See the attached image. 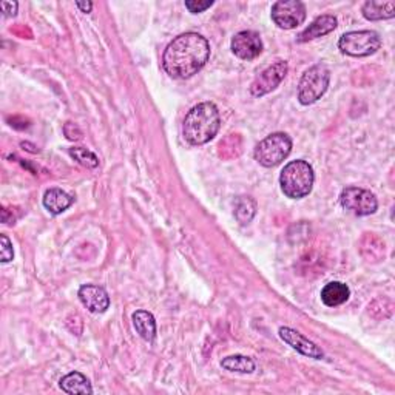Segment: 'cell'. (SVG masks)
<instances>
[{"label": "cell", "mask_w": 395, "mask_h": 395, "mask_svg": "<svg viewBox=\"0 0 395 395\" xmlns=\"http://www.w3.org/2000/svg\"><path fill=\"white\" fill-rule=\"evenodd\" d=\"M292 151V139L291 136L286 133H272L268 138H264L258 146L255 147L254 156L258 162L263 167H277L284 159L291 155Z\"/></svg>", "instance_id": "obj_4"}, {"label": "cell", "mask_w": 395, "mask_h": 395, "mask_svg": "<svg viewBox=\"0 0 395 395\" xmlns=\"http://www.w3.org/2000/svg\"><path fill=\"white\" fill-rule=\"evenodd\" d=\"M18 8H19L18 2H2V11H4V16L6 18L16 16Z\"/></svg>", "instance_id": "obj_25"}, {"label": "cell", "mask_w": 395, "mask_h": 395, "mask_svg": "<svg viewBox=\"0 0 395 395\" xmlns=\"http://www.w3.org/2000/svg\"><path fill=\"white\" fill-rule=\"evenodd\" d=\"M331 71L324 65H314L303 74L298 83V101L301 105H312L328 91Z\"/></svg>", "instance_id": "obj_5"}, {"label": "cell", "mask_w": 395, "mask_h": 395, "mask_svg": "<svg viewBox=\"0 0 395 395\" xmlns=\"http://www.w3.org/2000/svg\"><path fill=\"white\" fill-rule=\"evenodd\" d=\"M306 6L300 0H279L272 6V20L283 29H293L306 20Z\"/></svg>", "instance_id": "obj_8"}, {"label": "cell", "mask_w": 395, "mask_h": 395, "mask_svg": "<svg viewBox=\"0 0 395 395\" xmlns=\"http://www.w3.org/2000/svg\"><path fill=\"white\" fill-rule=\"evenodd\" d=\"M256 214V204L249 196H240L237 202H235V218L238 219L241 224H249L252 221Z\"/></svg>", "instance_id": "obj_20"}, {"label": "cell", "mask_w": 395, "mask_h": 395, "mask_svg": "<svg viewBox=\"0 0 395 395\" xmlns=\"http://www.w3.org/2000/svg\"><path fill=\"white\" fill-rule=\"evenodd\" d=\"M382 47V39L375 32H349L340 37L338 48L343 55L352 57H368Z\"/></svg>", "instance_id": "obj_6"}, {"label": "cell", "mask_w": 395, "mask_h": 395, "mask_svg": "<svg viewBox=\"0 0 395 395\" xmlns=\"http://www.w3.org/2000/svg\"><path fill=\"white\" fill-rule=\"evenodd\" d=\"M221 366L226 370L238 372V374H252L255 370V361L246 355H230L221 361Z\"/></svg>", "instance_id": "obj_19"}, {"label": "cell", "mask_w": 395, "mask_h": 395, "mask_svg": "<svg viewBox=\"0 0 395 395\" xmlns=\"http://www.w3.org/2000/svg\"><path fill=\"white\" fill-rule=\"evenodd\" d=\"M0 241H2V263H8L13 260L14 250H13V242L6 235H0Z\"/></svg>", "instance_id": "obj_22"}, {"label": "cell", "mask_w": 395, "mask_h": 395, "mask_svg": "<svg viewBox=\"0 0 395 395\" xmlns=\"http://www.w3.org/2000/svg\"><path fill=\"white\" fill-rule=\"evenodd\" d=\"M279 338L287 343L291 347H293L296 352H300L301 355H306L309 359L314 360H323L324 352L318 347L315 343H312L309 338H306L303 333L298 331H295L292 328H281L278 331Z\"/></svg>", "instance_id": "obj_11"}, {"label": "cell", "mask_w": 395, "mask_h": 395, "mask_svg": "<svg viewBox=\"0 0 395 395\" xmlns=\"http://www.w3.org/2000/svg\"><path fill=\"white\" fill-rule=\"evenodd\" d=\"M337 24H338V20L337 18H333L331 16V14H324V16H320V18H317L312 24H310L305 32H303L300 36H298V41L300 43H305V42H309V41H314V39H318V37H321V36H326V34H329L332 33L333 29L337 28Z\"/></svg>", "instance_id": "obj_13"}, {"label": "cell", "mask_w": 395, "mask_h": 395, "mask_svg": "<svg viewBox=\"0 0 395 395\" xmlns=\"http://www.w3.org/2000/svg\"><path fill=\"white\" fill-rule=\"evenodd\" d=\"M76 6L82 11V13H90L91 8H93V4L91 2H78L76 4Z\"/></svg>", "instance_id": "obj_26"}, {"label": "cell", "mask_w": 395, "mask_h": 395, "mask_svg": "<svg viewBox=\"0 0 395 395\" xmlns=\"http://www.w3.org/2000/svg\"><path fill=\"white\" fill-rule=\"evenodd\" d=\"M133 326L139 337L146 341H153L156 337V321L155 317L147 310H136L132 317Z\"/></svg>", "instance_id": "obj_17"}, {"label": "cell", "mask_w": 395, "mask_h": 395, "mask_svg": "<svg viewBox=\"0 0 395 395\" xmlns=\"http://www.w3.org/2000/svg\"><path fill=\"white\" fill-rule=\"evenodd\" d=\"M361 13L364 19L368 20H387L395 16V4L394 2H374L368 0L363 5Z\"/></svg>", "instance_id": "obj_18"}, {"label": "cell", "mask_w": 395, "mask_h": 395, "mask_svg": "<svg viewBox=\"0 0 395 395\" xmlns=\"http://www.w3.org/2000/svg\"><path fill=\"white\" fill-rule=\"evenodd\" d=\"M287 71H289V65L287 62H284V60H279V62H275L273 65L268 67L264 71L258 74L255 81L252 82V85H250V93H252L255 97H261L270 93V91L275 90L279 83L284 81Z\"/></svg>", "instance_id": "obj_9"}, {"label": "cell", "mask_w": 395, "mask_h": 395, "mask_svg": "<svg viewBox=\"0 0 395 395\" xmlns=\"http://www.w3.org/2000/svg\"><path fill=\"white\" fill-rule=\"evenodd\" d=\"M340 204L346 212L355 216H368L375 214L378 209L375 195L360 187H346L340 195Z\"/></svg>", "instance_id": "obj_7"}, {"label": "cell", "mask_w": 395, "mask_h": 395, "mask_svg": "<svg viewBox=\"0 0 395 395\" xmlns=\"http://www.w3.org/2000/svg\"><path fill=\"white\" fill-rule=\"evenodd\" d=\"M64 133L65 136L70 141H79L82 138V132H81V128L73 124V123H67L65 127H64Z\"/></svg>", "instance_id": "obj_23"}, {"label": "cell", "mask_w": 395, "mask_h": 395, "mask_svg": "<svg viewBox=\"0 0 395 395\" xmlns=\"http://www.w3.org/2000/svg\"><path fill=\"white\" fill-rule=\"evenodd\" d=\"M212 5H214V2H212V0H209V2H196V0H195V2H186V8L190 13L198 14V13H202V11L209 10Z\"/></svg>", "instance_id": "obj_24"}, {"label": "cell", "mask_w": 395, "mask_h": 395, "mask_svg": "<svg viewBox=\"0 0 395 395\" xmlns=\"http://www.w3.org/2000/svg\"><path fill=\"white\" fill-rule=\"evenodd\" d=\"M70 156L74 159V161H78L81 165L87 167V169H96V167L99 165V158L93 153V151H90L83 147L70 148Z\"/></svg>", "instance_id": "obj_21"}, {"label": "cell", "mask_w": 395, "mask_h": 395, "mask_svg": "<svg viewBox=\"0 0 395 395\" xmlns=\"http://www.w3.org/2000/svg\"><path fill=\"white\" fill-rule=\"evenodd\" d=\"M74 198L60 188H50L43 195V206L51 215H59L71 206Z\"/></svg>", "instance_id": "obj_14"}, {"label": "cell", "mask_w": 395, "mask_h": 395, "mask_svg": "<svg viewBox=\"0 0 395 395\" xmlns=\"http://www.w3.org/2000/svg\"><path fill=\"white\" fill-rule=\"evenodd\" d=\"M210 45L198 33H184L167 45L162 56L165 73L173 79H188L209 62Z\"/></svg>", "instance_id": "obj_1"}, {"label": "cell", "mask_w": 395, "mask_h": 395, "mask_svg": "<svg viewBox=\"0 0 395 395\" xmlns=\"http://www.w3.org/2000/svg\"><path fill=\"white\" fill-rule=\"evenodd\" d=\"M233 55L242 60H254L263 53L261 36L256 32H240L232 39Z\"/></svg>", "instance_id": "obj_10"}, {"label": "cell", "mask_w": 395, "mask_h": 395, "mask_svg": "<svg viewBox=\"0 0 395 395\" xmlns=\"http://www.w3.org/2000/svg\"><path fill=\"white\" fill-rule=\"evenodd\" d=\"M221 127V116L215 104H198L187 113L182 124V134L190 146H204L215 138Z\"/></svg>", "instance_id": "obj_2"}, {"label": "cell", "mask_w": 395, "mask_h": 395, "mask_svg": "<svg viewBox=\"0 0 395 395\" xmlns=\"http://www.w3.org/2000/svg\"><path fill=\"white\" fill-rule=\"evenodd\" d=\"M349 296H351V289H349L347 284L340 283V281L328 283L321 291V301L329 307L343 305V303L349 300Z\"/></svg>", "instance_id": "obj_15"}, {"label": "cell", "mask_w": 395, "mask_h": 395, "mask_svg": "<svg viewBox=\"0 0 395 395\" xmlns=\"http://www.w3.org/2000/svg\"><path fill=\"white\" fill-rule=\"evenodd\" d=\"M315 174L312 165L306 161L289 162L279 174V186L283 193L291 200H301L312 192Z\"/></svg>", "instance_id": "obj_3"}, {"label": "cell", "mask_w": 395, "mask_h": 395, "mask_svg": "<svg viewBox=\"0 0 395 395\" xmlns=\"http://www.w3.org/2000/svg\"><path fill=\"white\" fill-rule=\"evenodd\" d=\"M59 386L65 394L70 395L93 394V387H91L90 380L83 374H81V372H70V374L60 380Z\"/></svg>", "instance_id": "obj_16"}, {"label": "cell", "mask_w": 395, "mask_h": 395, "mask_svg": "<svg viewBox=\"0 0 395 395\" xmlns=\"http://www.w3.org/2000/svg\"><path fill=\"white\" fill-rule=\"evenodd\" d=\"M79 300L91 314H104L110 307V296L104 287L85 284L79 289Z\"/></svg>", "instance_id": "obj_12"}]
</instances>
